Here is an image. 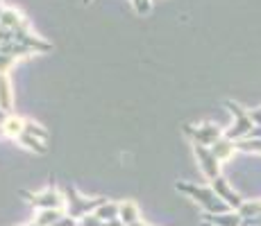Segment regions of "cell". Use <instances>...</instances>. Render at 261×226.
Listing matches in <instances>:
<instances>
[{
  "label": "cell",
  "instance_id": "1",
  "mask_svg": "<svg viewBox=\"0 0 261 226\" xmlns=\"http://www.w3.org/2000/svg\"><path fill=\"white\" fill-rule=\"evenodd\" d=\"M175 188L179 192L189 195L195 204H200L204 208V213H212V215H220V213H229V206L223 202V199L216 195V190L212 185H195V183H187V181H177Z\"/></svg>",
  "mask_w": 261,
  "mask_h": 226
},
{
  "label": "cell",
  "instance_id": "2",
  "mask_svg": "<svg viewBox=\"0 0 261 226\" xmlns=\"http://www.w3.org/2000/svg\"><path fill=\"white\" fill-rule=\"evenodd\" d=\"M62 195H64V202H66V215L73 219H82L87 215H91L93 210H98L102 204H107L105 197H93L87 199L73 188V185H62Z\"/></svg>",
  "mask_w": 261,
  "mask_h": 226
},
{
  "label": "cell",
  "instance_id": "3",
  "mask_svg": "<svg viewBox=\"0 0 261 226\" xmlns=\"http://www.w3.org/2000/svg\"><path fill=\"white\" fill-rule=\"evenodd\" d=\"M225 107H227L229 111H232L234 118H237L234 127L225 134V138L234 140V143H237V140H243V138H250V134H252V129H254V122H252V118H250V111H245L239 102H232V100H225Z\"/></svg>",
  "mask_w": 261,
  "mask_h": 226
},
{
  "label": "cell",
  "instance_id": "4",
  "mask_svg": "<svg viewBox=\"0 0 261 226\" xmlns=\"http://www.w3.org/2000/svg\"><path fill=\"white\" fill-rule=\"evenodd\" d=\"M55 179H50V183H48V188L46 190H41V192H28V190H21V195L25 199H28L30 204L34 206V208H39V210H50V208H64V195L59 192V188H57V183H53Z\"/></svg>",
  "mask_w": 261,
  "mask_h": 226
},
{
  "label": "cell",
  "instance_id": "5",
  "mask_svg": "<svg viewBox=\"0 0 261 226\" xmlns=\"http://www.w3.org/2000/svg\"><path fill=\"white\" fill-rule=\"evenodd\" d=\"M184 134L191 138V143H198L204 145V147H212L214 143H218L223 138V129L218 124L212 122H204V124H184Z\"/></svg>",
  "mask_w": 261,
  "mask_h": 226
},
{
  "label": "cell",
  "instance_id": "6",
  "mask_svg": "<svg viewBox=\"0 0 261 226\" xmlns=\"http://www.w3.org/2000/svg\"><path fill=\"white\" fill-rule=\"evenodd\" d=\"M193 152H195V156H198V163H200V168H202L204 177H207L209 181L218 179L220 177V160L216 158V154L212 152V149L204 147V145L193 143Z\"/></svg>",
  "mask_w": 261,
  "mask_h": 226
},
{
  "label": "cell",
  "instance_id": "7",
  "mask_svg": "<svg viewBox=\"0 0 261 226\" xmlns=\"http://www.w3.org/2000/svg\"><path fill=\"white\" fill-rule=\"evenodd\" d=\"M212 188L216 190V195H218V197L223 199V202L227 204L232 210H237V213H239V208H241V206L245 204V202H243V197H241L239 192H234V190L229 188L227 179H223V177L214 179V181H212Z\"/></svg>",
  "mask_w": 261,
  "mask_h": 226
},
{
  "label": "cell",
  "instance_id": "8",
  "mask_svg": "<svg viewBox=\"0 0 261 226\" xmlns=\"http://www.w3.org/2000/svg\"><path fill=\"white\" fill-rule=\"evenodd\" d=\"M202 222H209V224H216V226H241L243 217H241L237 210H229V213H220V215L204 213V215H202Z\"/></svg>",
  "mask_w": 261,
  "mask_h": 226
},
{
  "label": "cell",
  "instance_id": "9",
  "mask_svg": "<svg viewBox=\"0 0 261 226\" xmlns=\"http://www.w3.org/2000/svg\"><path fill=\"white\" fill-rule=\"evenodd\" d=\"M77 226H148V224H143L141 219L139 222H123V219H114V222H102V219H98L95 215H87V217H82L77 222Z\"/></svg>",
  "mask_w": 261,
  "mask_h": 226
},
{
  "label": "cell",
  "instance_id": "10",
  "mask_svg": "<svg viewBox=\"0 0 261 226\" xmlns=\"http://www.w3.org/2000/svg\"><path fill=\"white\" fill-rule=\"evenodd\" d=\"M93 215L98 219H102V222H114V219H118V204L114 202L102 204L98 210H93Z\"/></svg>",
  "mask_w": 261,
  "mask_h": 226
},
{
  "label": "cell",
  "instance_id": "11",
  "mask_svg": "<svg viewBox=\"0 0 261 226\" xmlns=\"http://www.w3.org/2000/svg\"><path fill=\"white\" fill-rule=\"evenodd\" d=\"M239 215L243 219H261V199H257V202H245L239 208Z\"/></svg>",
  "mask_w": 261,
  "mask_h": 226
},
{
  "label": "cell",
  "instance_id": "12",
  "mask_svg": "<svg viewBox=\"0 0 261 226\" xmlns=\"http://www.w3.org/2000/svg\"><path fill=\"white\" fill-rule=\"evenodd\" d=\"M250 118H252L254 127H261V107L259 109H252V111H250Z\"/></svg>",
  "mask_w": 261,
  "mask_h": 226
},
{
  "label": "cell",
  "instance_id": "13",
  "mask_svg": "<svg viewBox=\"0 0 261 226\" xmlns=\"http://www.w3.org/2000/svg\"><path fill=\"white\" fill-rule=\"evenodd\" d=\"M200 226H216V224H209V222H202V224H200Z\"/></svg>",
  "mask_w": 261,
  "mask_h": 226
}]
</instances>
